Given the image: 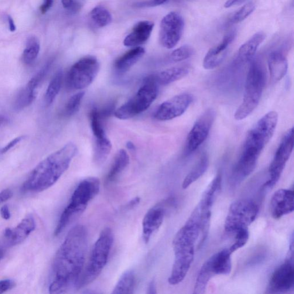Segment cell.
<instances>
[{"label": "cell", "mask_w": 294, "mask_h": 294, "mask_svg": "<svg viewBox=\"0 0 294 294\" xmlns=\"http://www.w3.org/2000/svg\"><path fill=\"white\" fill-rule=\"evenodd\" d=\"M88 242V231L84 225H77L68 232L55 256L50 294L66 293L76 288L84 269Z\"/></svg>", "instance_id": "6da1fadb"}, {"label": "cell", "mask_w": 294, "mask_h": 294, "mask_svg": "<svg viewBox=\"0 0 294 294\" xmlns=\"http://www.w3.org/2000/svg\"><path fill=\"white\" fill-rule=\"evenodd\" d=\"M77 151V146L70 142L51 153L32 170L23 184V189L39 193L52 187L69 168Z\"/></svg>", "instance_id": "7a4b0ae2"}, {"label": "cell", "mask_w": 294, "mask_h": 294, "mask_svg": "<svg viewBox=\"0 0 294 294\" xmlns=\"http://www.w3.org/2000/svg\"><path fill=\"white\" fill-rule=\"evenodd\" d=\"M100 182L97 177H89L82 180L72 194L70 201L61 213L55 230L59 235L72 221L86 210L88 204L100 192Z\"/></svg>", "instance_id": "3957f363"}, {"label": "cell", "mask_w": 294, "mask_h": 294, "mask_svg": "<svg viewBox=\"0 0 294 294\" xmlns=\"http://www.w3.org/2000/svg\"><path fill=\"white\" fill-rule=\"evenodd\" d=\"M114 240V234L111 228H106L102 230L92 249L86 267L81 273L77 289L90 285L100 275L107 264Z\"/></svg>", "instance_id": "277c9868"}, {"label": "cell", "mask_w": 294, "mask_h": 294, "mask_svg": "<svg viewBox=\"0 0 294 294\" xmlns=\"http://www.w3.org/2000/svg\"><path fill=\"white\" fill-rule=\"evenodd\" d=\"M278 122V114L275 111L263 116L248 132L241 155L258 160L274 134Z\"/></svg>", "instance_id": "5b68a950"}, {"label": "cell", "mask_w": 294, "mask_h": 294, "mask_svg": "<svg viewBox=\"0 0 294 294\" xmlns=\"http://www.w3.org/2000/svg\"><path fill=\"white\" fill-rule=\"evenodd\" d=\"M265 84L264 70L261 64L254 61L249 68L241 104L234 115L237 121H241L248 118L257 108L261 100Z\"/></svg>", "instance_id": "8992f818"}, {"label": "cell", "mask_w": 294, "mask_h": 294, "mask_svg": "<svg viewBox=\"0 0 294 294\" xmlns=\"http://www.w3.org/2000/svg\"><path fill=\"white\" fill-rule=\"evenodd\" d=\"M158 94V85L151 76L147 77L134 96L115 112V117L124 120L142 114L154 102Z\"/></svg>", "instance_id": "52a82bcc"}, {"label": "cell", "mask_w": 294, "mask_h": 294, "mask_svg": "<svg viewBox=\"0 0 294 294\" xmlns=\"http://www.w3.org/2000/svg\"><path fill=\"white\" fill-rule=\"evenodd\" d=\"M258 211V205L252 200L242 199L234 202L225 218V232L235 234L242 229L248 228L257 217Z\"/></svg>", "instance_id": "ba28073f"}, {"label": "cell", "mask_w": 294, "mask_h": 294, "mask_svg": "<svg viewBox=\"0 0 294 294\" xmlns=\"http://www.w3.org/2000/svg\"><path fill=\"white\" fill-rule=\"evenodd\" d=\"M100 69L96 58L88 56L82 58L71 66L67 74V87L72 89L82 90L87 88L95 80Z\"/></svg>", "instance_id": "9c48e42d"}, {"label": "cell", "mask_w": 294, "mask_h": 294, "mask_svg": "<svg viewBox=\"0 0 294 294\" xmlns=\"http://www.w3.org/2000/svg\"><path fill=\"white\" fill-rule=\"evenodd\" d=\"M294 148V128L287 131L277 149L269 167V179L263 186L272 188L275 186L285 170L286 163L292 154Z\"/></svg>", "instance_id": "30bf717a"}, {"label": "cell", "mask_w": 294, "mask_h": 294, "mask_svg": "<svg viewBox=\"0 0 294 294\" xmlns=\"http://www.w3.org/2000/svg\"><path fill=\"white\" fill-rule=\"evenodd\" d=\"M174 261L168 281L176 286L182 282L194 262L196 247L182 245H173Z\"/></svg>", "instance_id": "8fae6325"}, {"label": "cell", "mask_w": 294, "mask_h": 294, "mask_svg": "<svg viewBox=\"0 0 294 294\" xmlns=\"http://www.w3.org/2000/svg\"><path fill=\"white\" fill-rule=\"evenodd\" d=\"M184 27L183 17L178 13L172 12L166 15L160 23L159 39L162 45L172 49L179 43Z\"/></svg>", "instance_id": "7c38bea8"}, {"label": "cell", "mask_w": 294, "mask_h": 294, "mask_svg": "<svg viewBox=\"0 0 294 294\" xmlns=\"http://www.w3.org/2000/svg\"><path fill=\"white\" fill-rule=\"evenodd\" d=\"M215 118V112L209 109L202 115L195 122L187 136L186 152L191 153L199 148L206 140Z\"/></svg>", "instance_id": "4fadbf2b"}, {"label": "cell", "mask_w": 294, "mask_h": 294, "mask_svg": "<svg viewBox=\"0 0 294 294\" xmlns=\"http://www.w3.org/2000/svg\"><path fill=\"white\" fill-rule=\"evenodd\" d=\"M193 100V96L190 94L176 95L160 105L155 112V118L164 121L180 117L187 110Z\"/></svg>", "instance_id": "5bb4252c"}, {"label": "cell", "mask_w": 294, "mask_h": 294, "mask_svg": "<svg viewBox=\"0 0 294 294\" xmlns=\"http://www.w3.org/2000/svg\"><path fill=\"white\" fill-rule=\"evenodd\" d=\"M293 255L277 268L269 280L268 290L271 293H286L294 289Z\"/></svg>", "instance_id": "9a60e30c"}, {"label": "cell", "mask_w": 294, "mask_h": 294, "mask_svg": "<svg viewBox=\"0 0 294 294\" xmlns=\"http://www.w3.org/2000/svg\"><path fill=\"white\" fill-rule=\"evenodd\" d=\"M294 210V191L281 189L273 194L270 203L272 217L279 220L285 215L292 213Z\"/></svg>", "instance_id": "2e32d148"}, {"label": "cell", "mask_w": 294, "mask_h": 294, "mask_svg": "<svg viewBox=\"0 0 294 294\" xmlns=\"http://www.w3.org/2000/svg\"><path fill=\"white\" fill-rule=\"evenodd\" d=\"M166 214L165 206L158 204L147 212L142 221V237L145 243H148L153 234L159 230Z\"/></svg>", "instance_id": "e0dca14e"}, {"label": "cell", "mask_w": 294, "mask_h": 294, "mask_svg": "<svg viewBox=\"0 0 294 294\" xmlns=\"http://www.w3.org/2000/svg\"><path fill=\"white\" fill-rule=\"evenodd\" d=\"M235 36L236 32L235 30L228 33L220 43L208 51L203 61L205 69L213 70L220 66L226 57L228 47L233 42Z\"/></svg>", "instance_id": "ac0fdd59"}, {"label": "cell", "mask_w": 294, "mask_h": 294, "mask_svg": "<svg viewBox=\"0 0 294 294\" xmlns=\"http://www.w3.org/2000/svg\"><path fill=\"white\" fill-rule=\"evenodd\" d=\"M35 221L32 216L24 218L16 228L6 229L4 232L5 245L13 247L21 243L35 230Z\"/></svg>", "instance_id": "d6986e66"}, {"label": "cell", "mask_w": 294, "mask_h": 294, "mask_svg": "<svg viewBox=\"0 0 294 294\" xmlns=\"http://www.w3.org/2000/svg\"><path fill=\"white\" fill-rule=\"evenodd\" d=\"M154 23L150 21H142L136 24L132 31L124 40L126 47H139L145 44L151 35Z\"/></svg>", "instance_id": "ffe728a7"}, {"label": "cell", "mask_w": 294, "mask_h": 294, "mask_svg": "<svg viewBox=\"0 0 294 294\" xmlns=\"http://www.w3.org/2000/svg\"><path fill=\"white\" fill-rule=\"evenodd\" d=\"M268 65L270 77L274 83L282 80L288 70V61L285 55L279 51L269 54Z\"/></svg>", "instance_id": "44dd1931"}, {"label": "cell", "mask_w": 294, "mask_h": 294, "mask_svg": "<svg viewBox=\"0 0 294 294\" xmlns=\"http://www.w3.org/2000/svg\"><path fill=\"white\" fill-rule=\"evenodd\" d=\"M266 36L262 32H257L246 42L238 50L237 60L245 63L252 60L257 51L258 47L264 42Z\"/></svg>", "instance_id": "7402d4cb"}, {"label": "cell", "mask_w": 294, "mask_h": 294, "mask_svg": "<svg viewBox=\"0 0 294 294\" xmlns=\"http://www.w3.org/2000/svg\"><path fill=\"white\" fill-rule=\"evenodd\" d=\"M189 73V68L185 67H174L150 76L158 85H167L182 79Z\"/></svg>", "instance_id": "603a6c76"}, {"label": "cell", "mask_w": 294, "mask_h": 294, "mask_svg": "<svg viewBox=\"0 0 294 294\" xmlns=\"http://www.w3.org/2000/svg\"><path fill=\"white\" fill-rule=\"evenodd\" d=\"M145 50L141 47H136L128 51L116 60L115 68L119 73H124L141 59L145 54Z\"/></svg>", "instance_id": "cb8c5ba5"}, {"label": "cell", "mask_w": 294, "mask_h": 294, "mask_svg": "<svg viewBox=\"0 0 294 294\" xmlns=\"http://www.w3.org/2000/svg\"><path fill=\"white\" fill-rule=\"evenodd\" d=\"M232 255L228 248H225L209 258L216 275H228L231 272Z\"/></svg>", "instance_id": "d4e9b609"}, {"label": "cell", "mask_w": 294, "mask_h": 294, "mask_svg": "<svg viewBox=\"0 0 294 294\" xmlns=\"http://www.w3.org/2000/svg\"><path fill=\"white\" fill-rule=\"evenodd\" d=\"M129 156L125 150L121 149L116 154L114 163L105 178L106 184H109L117 180L118 177L129 165Z\"/></svg>", "instance_id": "484cf974"}, {"label": "cell", "mask_w": 294, "mask_h": 294, "mask_svg": "<svg viewBox=\"0 0 294 294\" xmlns=\"http://www.w3.org/2000/svg\"><path fill=\"white\" fill-rule=\"evenodd\" d=\"M208 165H209V159H208L206 153H204L196 165L193 167V168L184 179L182 183L183 189H187L191 184L199 179L206 172Z\"/></svg>", "instance_id": "4316f807"}, {"label": "cell", "mask_w": 294, "mask_h": 294, "mask_svg": "<svg viewBox=\"0 0 294 294\" xmlns=\"http://www.w3.org/2000/svg\"><path fill=\"white\" fill-rule=\"evenodd\" d=\"M136 286V276L134 271L128 270L121 276L112 294H131L134 293Z\"/></svg>", "instance_id": "83f0119b"}, {"label": "cell", "mask_w": 294, "mask_h": 294, "mask_svg": "<svg viewBox=\"0 0 294 294\" xmlns=\"http://www.w3.org/2000/svg\"><path fill=\"white\" fill-rule=\"evenodd\" d=\"M63 76V71L59 69L51 81L45 94V103L47 106L52 104L59 94L62 85Z\"/></svg>", "instance_id": "f1b7e54d"}, {"label": "cell", "mask_w": 294, "mask_h": 294, "mask_svg": "<svg viewBox=\"0 0 294 294\" xmlns=\"http://www.w3.org/2000/svg\"><path fill=\"white\" fill-rule=\"evenodd\" d=\"M112 148V143L108 138L95 140L94 154L95 163L98 165L104 163L110 154Z\"/></svg>", "instance_id": "f546056e"}, {"label": "cell", "mask_w": 294, "mask_h": 294, "mask_svg": "<svg viewBox=\"0 0 294 294\" xmlns=\"http://www.w3.org/2000/svg\"><path fill=\"white\" fill-rule=\"evenodd\" d=\"M40 51V43L36 36H30L27 40L26 49L23 54V62L31 64L36 59Z\"/></svg>", "instance_id": "4dcf8cb0"}, {"label": "cell", "mask_w": 294, "mask_h": 294, "mask_svg": "<svg viewBox=\"0 0 294 294\" xmlns=\"http://www.w3.org/2000/svg\"><path fill=\"white\" fill-rule=\"evenodd\" d=\"M53 60H50L44 64V66L37 72L35 76L27 84V86L23 88V90L29 93L36 94V89L39 85L42 83V81L46 78L48 73L52 66Z\"/></svg>", "instance_id": "1f68e13d"}, {"label": "cell", "mask_w": 294, "mask_h": 294, "mask_svg": "<svg viewBox=\"0 0 294 294\" xmlns=\"http://www.w3.org/2000/svg\"><path fill=\"white\" fill-rule=\"evenodd\" d=\"M90 15L95 25L99 27L107 26L112 21L111 13L103 6H96L92 10Z\"/></svg>", "instance_id": "d6a6232c"}, {"label": "cell", "mask_w": 294, "mask_h": 294, "mask_svg": "<svg viewBox=\"0 0 294 294\" xmlns=\"http://www.w3.org/2000/svg\"><path fill=\"white\" fill-rule=\"evenodd\" d=\"M90 125L95 140H101L107 138L103 126L101 124V119L100 111L97 108L91 109L90 114Z\"/></svg>", "instance_id": "836d02e7"}, {"label": "cell", "mask_w": 294, "mask_h": 294, "mask_svg": "<svg viewBox=\"0 0 294 294\" xmlns=\"http://www.w3.org/2000/svg\"><path fill=\"white\" fill-rule=\"evenodd\" d=\"M84 91H81L72 96L64 108V115L67 117L73 116L79 111L82 101L85 95Z\"/></svg>", "instance_id": "e575fe53"}, {"label": "cell", "mask_w": 294, "mask_h": 294, "mask_svg": "<svg viewBox=\"0 0 294 294\" xmlns=\"http://www.w3.org/2000/svg\"><path fill=\"white\" fill-rule=\"evenodd\" d=\"M194 53L192 47L184 45L177 48L170 54V58L174 62H179L189 59L193 56Z\"/></svg>", "instance_id": "d590c367"}, {"label": "cell", "mask_w": 294, "mask_h": 294, "mask_svg": "<svg viewBox=\"0 0 294 294\" xmlns=\"http://www.w3.org/2000/svg\"><path fill=\"white\" fill-rule=\"evenodd\" d=\"M235 241L228 248L232 254L235 251H237L238 249L243 247L247 243L249 237L248 228L242 229V230L235 232Z\"/></svg>", "instance_id": "8d00e7d4"}, {"label": "cell", "mask_w": 294, "mask_h": 294, "mask_svg": "<svg viewBox=\"0 0 294 294\" xmlns=\"http://www.w3.org/2000/svg\"><path fill=\"white\" fill-rule=\"evenodd\" d=\"M255 8L256 6L254 2L247 3L235 13L231 18V22L233 24H237L244 21L254 12Z\"/></svg>", "instance_id": "74e56055"}, {"label": "cell", "mask_w": 294, "mask_h": 294, "mask_svg": "<svg viewBox=\"0 0 294 294\" xmlns=\"http://www.w3.org/2000/svg\"><path fill=\"white\" fill-rule=\"evenodd\" d=\"M61 4L68 12L76 14L83 8L85 1L84 0H61Z\"/></svg>", "instance_id": "f35d334b"}, {"label": "cell", "mask_w": 294, "mask_h": 294, "mask_svg": "<svg viewBox=\"0 0 294 294\" xmlns=\"http://www.w3.org/2000/svg\"><path fill=\"white\" fill-rule=\"evenodd\" d=\"M168 0H149V1L136 3L137 8L153 7L165 4Z\"/></svg>", "instance_id": "ab89813d"}, {"label": "cell", "mask_w": 294, "mask_h": 294, "mask_svg": "<svg viewBox=\"0 0 294 294\" xmlns=\"http://www.w3.org/2000/svg\"><path fill=\"white\" fill-rule=\"evenodd\" d=\"M16 286V283L12 280L5 279L0 281V294L4 293Z\"/></svg>", "instance_id": "60d3db41"}, {"label": "cell", "mask_w": 294, "mask_h": 294, "mask_svg": "<svg viewBox=\"0 0 294 294\" xmlns=\"http://www.w3.org/2000/svg\"><path fill=\"white\" fill-rule=\"evenodd\" d=\"M25 138V136H22L18 137V138L12 140V141L9 143L7 145L4 147H3L2 148L0 149V153H1V154H4V153L7 152L9 151V150H11L12 148H13V147L18 145V143H19L20 142H22V140Z\"/></svg>", "instance_id": "b9f144b4"}, {"label": "cell", "mask_w": 294, "mask_h": 294, "mask_svg": "<svg viewBox=\"0 0 294 294\" xmlns=\"http://www.w3.org/2000/svg\"><path fill=\"white\" fill-rule=\"evenodd\" d=\"M13 192L11 190L5 189L0 193V204L4 203L11 198L13 196Z\"/></svg>", "instance_id": "7bdbcfd3"}, {"label": "cell", "mask_w": 294, "mask_h": 294, "mask_svg": "<svg viewBox=\"0 0 294 294\" xmlns=\"http://www.w3.org/2000/svg\"><path fill=\"white\" fill-rule=\"evenodd\" d=\"M54 0H44L43 4L41 5L40 10L42 14L46 13L53 6Z\"/></svg>", "instance_id": "ee69618b"}, {"label": "cell", "mask_w": 294, "mask_h": 294, "mask_svg": "<svg viewBox=\"0 0 294 294\" xmlns=\"http://www.w3.org/2000/svg\"><path fill=\"white\" fill-rule=\"evenodd\" d=\"M0 214H1V217L5 220H8L11 218V213H10L7 205H5V206L1 208V209H0Z\"/></svg>", "instance_id": "f6af8a7d"}, {"label": "cell", "mask_w": 294, "mask_h": 294, "mask_svg": "<svg viewBox=\"0 0 294 294\" xmlns=\"http://www.w3.org/2000/svg\"><path fill=\"white\" fill-rule=\"evenodd\" d=\"M140 203V198L139 197H135L126 205V208H127V209H132V208L138 206Z\"/></svg>", "instance_id": "bcb514c9"}, {"label": "cell", "mask_w": 294, "mask_h": 294, "mask_svg": "<svg viewBox=\"0 0 294 294\" xmlns=\"http://www.w3.org/2000/svg\"><path fill=\"white\" fill-rule=\"evenodd\" d=\"M244 1L245 0H228V1L225 2L224 7L226 8H231L234 5L240 4Z\"/></svg>", "instance_id": "7dc6e473"}, {"label": "cell", "mask_w": 294, "mask_h": 294, "mask_svg": "<svg viewBox=\"0 0 294 294\" xmlns=\"http://www.w3.org/2000/svg\"><path fill=\"white\" fill-rule=\"evenodd\" d=\"M156 290L157 289L156 283L154 280H152V281L149 284L148 289H147V293L148 294H155L157 293Z\"/></svg>", "instance_id": "c3c4849f"}, {"label": "cell", "mask_w": 294, "mask_h": 294, "mask_svg": "<svg viewBox=\"0 0 294 294\" xmlns=\"http://www.w3.org/2000/svg\"><path fill=\"white\" fill-rule=\"evenodd\" d=\"M7 20L10 31L12 32H15L16 29V27L15 25L14 22H13V20L10 16H7Z\"/></svg>", "instance_id": "681fc988"}, {"label": "cell", "mask_w": 294, "mask_h": 294, "mask_svg": "<svg viewBox=\"0 0 294 294\" xmlns=\"http://www.w3.org/2000/svg\"><path fill=\"white\" fill-rule=\"evenodd\" d=\"M126 147H127L128 149L131 150H135L136 148L134 144L131 142H128L127 143H126Z\"/></svg>", "instance_id": "f907efd6"}, {"label": "cell", "mask_w": 294, "mask_h": 294, "mask_svg": "<svg viewBox=\"0 0 294 294\" xmlns=\"http://www.w3.org/2000/svg\"><path fill=\"white\" fill-rule=\"evenodd\" d=\"M6 121H7V119H6L4 116L0 115V126L4 124Z\"/></svg>", "instance_id": "816d5d0a"}, {"label": "cell", "mask_w": 294, "mask_h": 294, "mask_svg": "<svg viewBox=\"0 0 294 294\" xmlns=\"http://www.w3.org/2000/svg\"><path fill=\"white\" fill-rule=\"evenodd\" d=\"M5 255L4 249L0 246V261L4 258Z\"/></svg>", "instance_id": "f5cc1de1"}]
</instances>
